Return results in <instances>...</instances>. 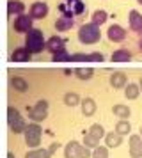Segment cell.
<instances>
[{
    "instance_id": "38",
    "label": "cell",
    "mask_w": 142,
    "mask_h": 158,
    "mask_svg": "<svg viewBox=\"0 0 142 158\" xmlns=\"http://www.w3.org/2000/svg\"><path fill=\"white\" fill-rule=\"evenodd\" d=\"M139 85H140V91H142V78H140V82H139Z\"/></svg>"
},
{
    "instance_id": "32",
    "label": "cell",
    "mask_w": 142,
    "mask_h": 158,
    "mask_svg": "<svg viewBox=\"0 0 142 158\" xmlns=\"http://www.w3.org/2000/svg\"><path fill=\"white\" fill-rule=\"evenodd\" d=\"M52 59H53L55 62H66V60H69V59H71V55L66 52V48H62L61 52L53 53V57H52Z\"/></svg>"
},
{
    "instance_id": "34",
    "label": "cell",
    "mask_w": 142,
    "mask_h": 158,
    "mask_svg": "<svg viewBox=\"0 0 142 158\" xmlns=\"http://www.w3.org/2000/svg\"><path fill=\"white\" fill-rule=\"evenodd\" d=\"M71 62H89V53H73L69 59Z\"/></svg>"
},
{
    "instance_id": "11",
    "label": "cell",
    "mask_w": 142,
    "mask_h": 158,
    "mask_svg": "<svg viewBox=\"0 0 142 158\" xmlns=\"http://www.w3.org/2000/svg\"><path fill=\"white\" fill-rule=\"evenodd\" d=\"M106 37L110 39V41H114V43H119V41H123L124 37H126V30L123 29L121 25H110L108 27V30H106Z\"/></svg>"
},
{
    "instance_id": "30",
    "label": "cell",
    "mask_w": 142,
    "mask_h": 158,
    "mask_svg": "<svg viewBox=\"0 0 142 158\" xmlns=\"http://www.w3.org/2000/svg\"><path fill=\"white\" fill-rule=\"evenodd\" d=\"M85 146V148H89V149H96L99 146V139H96V137H92L91 133H85L84 137V142H82Z\"/></svg>"
},
{
    "instance_id": "35",
    "label": "cell",
    "mask_w": 142,
    "mask_h": 158,
    "mask_svg": "<svg viewBox=\"0 0 142 158\" xmlns=\"http://www.w3.org/2000/svg\"><path fill=\"white\" fill-rule=\"evenodd\" d=\"M103 53H99V52H92L89 53V62H103Z\"/></svg>"
},
{
    "instance_id": "1",
    "label": "cell",
    "mask_w": 142,
    "mask_h": 158,
    "mask_svg": "<svg viewBox=\"0 0 142 158\" xmlns=\"http://www.w3.org/2000/svg\"><path fill=\"white\" fill-rule=\"evenodd\" d=\"M99 39H101V30H99V25H96V23H84L78 30V41L82 44H94Z\"/></svg>"
},
{
    "instance_id": "12",
    "label": "cell",
    "mask_w": 142,
    "mask_h": 158,
    "mask_svg": "<svg viewBox=\"0 0 142 158\" xmlns=\"http://www.w3.org/2000/svg\"><path fill=\"white\" fill-rule=\"evenodd\" d=\"M64 43H66V39L64 37H61V36H52L46 41V50L53 55V53H57V52H61L64 48Z\"/></svg>"
},
{
    "instance_id": "40",
    "label": "cell",
    "mask_w": 142,
    "mask_h": 158,
    "mask_svg": "<svg viewBox=\"0 0 142 158\" xmlns=\"http://www.w3.org/2000/svg\"><path fill=\"white\" fill-rule=\"evenodd\" d=\"M140 137H142V126H140Z\"/></svg>"
},
{
    "instance_id": "15",
    "label": "cell",
    "mask_w": 142,
    "mask_h": 158,
    "mask_svg": "<svg viewBox=\"0 0 142 158\" xmlns=\"http://www.w3.org/2000/svg\"><path fill=\"white\" fill-rule=\"evenodd\" d=\"M126 82H128V78L123 71H115L110 75V85L114 89H124L126 87Z\"/></svg>"
},
{
    "instance_id": "29",
    "label": "cell",
    "mask_w": 142,
    "mask_h": 158,
    "mask_svg": "<svg viewBox=\"0 0 142 158\" xmlns=\"http://www.w3.org/2000/svg\"><path fill=\"white\" fill-rule=\"evenodd\" d=\"M9 126H11V131H14V133H23V131L27 130V123H25L23 117H20V119H16V121H14L13 124H9Z\"/></svg>"
},
{
    "instance_id": "14",
    "label": "cell",
    "mask_w": 142,
    "mask_h": 158,
    "mask_svg": "<svg viewBox=\"0 0 142 158\" xmlns=\"http://www.w3.org/2000/svg\"><path fill=\"white\" fill-rule=\"evenodd\" d=\"M30 57H32V52L28 50L27 46H23V48H16L13 52L11 60H14V62H27V60H30Z\"/></svg>"
},
{
    "instance_id": "17",
    "label": "cell",
    "mask_w": 142,
    "mask_h": 158,
    "mask_svg": "<svg viewBox=\"0 0 142 158\" xmlns=\"http://www.w3.org/2000/svg\"><path fill=\"white\" fill-rule=\"evenodd\" d=\"M105 144L108 149L110 148H119L121 144H123V135H119L117 131H108L105 135Z\"/></svg>"
},
{
    "instance_id": "23",
    "label": "cell",
    "mask_w": 142,
    "mask_h": 158,
    "mask_svg": "<svg viewBox=\"0 0 142 158\" xmlns=\"http://www.w3.org/2000/svg\"><path fill=\"white\" fill-rule=\"evenodd\" d=\"M73 75L78 80H91L92 75H94V69H91V68H75L73 69Z\"/></svg>"
},
{
    "instance_id": "27",
    "label": "cell",
    "mask_w": 142,
    "mask_h": 158,
    "mask_svg": "<svg viewBox=\"0 0 142 158\" xmlns=\"http://www.w3.org/2000/svg\"><path fill=\"white\" fill-rule=\"evenodd\" d=\"M106 18H108V15H106L103 9H96L94 13H92V23H96V25H103V23L106 22Z\"/></svg>"
},
{
    "instance_id": "37",
    "label": "cell",
    "mask_w": 142,
    "mask_h": 158,
    "mask_svg": "<svg viewBox=\"0 0 142 158\" xmlns=\"http://www.w3.org/2000/svg\"><path fill=\"white\" fill-rule=\"evenodd\" d=\"M139 46H140V52H142V39L139 41Z\"/></svg>"
},
{
    "instance_id": "13",
    "label": "cell",
    "mask_w": 142,
    "mask_h": 158,
    "mask_svg": "<svg viewBox=\"0 0 142 158\" xmlns=\"http://www.w3.org/2000/svg\"><path fill=\"white\" fill-rule=\"evenodd\" d=\"M128 22H130V29L135 32H142V15L137 9H132L128 15Z\"/></svg>"
},
{
    "instance_id": "25",
    "label": "cell",
    "mask_w": 142,
    "mask_h": 158,
    "mask_svg": "<svg viewBox=\"0 0 142 158\" xmlns=\"http://www.w3.org/2000/svg\"><path fill=\"white\" fill-rule=\"evenodd\" d=\"M62 101L68 105V107H77V105L82 103L80 96H78L77 93H66V94H64V98H62Z\"/></svg>"
},
{
    "instance_id": "2",
    "label": "cell",
    "mask_w": 142,
    "mask_h": 158,
    "mask_svg": "<svg viewBox=\"0 0 142 158\" xmlns=\"http://www.w3.org/2000/svg\"><path fill=\"white\" fill-rule=\"evenodd\" d=\"M25 46L32 53H41L44 48H46V43H44V36L39 29H32L27 32L25 36Z\"/></svg>"
},
{
    "instance_id": "5",
    "label": "cell",
    "mask_w": 142,
    "mask_h": 158,
    "mask_svg": "<svg viewBox=\"0 0 142 158\" xmlns=\"http://www.w3.org/2000/svg\"><path fill=\"white\" fill-rule=\"evenodd\" d=\"M59 11L62 13V16L73 18V16L85 13V2L84 0H66V2H62L59 6Z\"/></svg>"
},
{
    "instance_id": "20",
    "label": "cell",
    "mask_w": 142,
    "mask_h": 158,
    "mask_svg": "<svg viewBox=\"0 0 142 158\" xmlns=\"http://www.w3.org/2000/svg\"><path fill=\"white\" fill-rule=\"evenodd\" d=\"M9 84L13 87L14 91H18V93H25L28 89V84L25 78H21V77H13V78L9 80Z\"/></svg>"
},
{
    "instance_id": "18",
    "label": "cell",
    "mask_w": 142,
    "mask_h": 158,
    "mask_svg": "<svg viewBox=\"0 0 142 158\" xmlns=\"http://www.w3.org/2000/svg\"><path fill=\"white\" fill-rule=\"evenodd\" d=\"M73 25H75V20L73 18H68V16H59L55 22V29L59 32H66V30L73 29Z\"/></svg>"
},
{
    "instance_id": "6",
    "label": "cell",
    "mask_w": 142,
    "mask_h": 158,
    "mask_svg": "<svg viewBox=\"0 0 142 158\" xmlns=\"http://www.w3.org/2000/svg\"><path fill=\"white\" fill-rule=\"evenodd\" d=\"M28 114H30V119H32L34 123L44 121L46 115H48V101L46 100H39L32 108L28 107Z\"/></svg>"
},
{
    "instance_id": "36",
    "label": "cell",
    "mask_w": 142,
    "mask_h": 158,
    "mask_svg": "<svg viewBox=\"0 0 142 158\" xmlns=\"http://www.w3.org/2000/svg\"><path fill=\"white\" fill-rule=\"evenodd\" d=\"M7 158H14V155H13V153H11V151L7 153Z\"/></svg>"
},
{
    "instance_id": "7",
    "label": "cell",
    "mask_w": 142,
    "mask_h": 158,
    "mask_svg": "<svg viewBox=\"0 0 142 158\" xmlns=\"http://www.w3.org/2000/svg\"><path fill=\"white\" fill-rule=\"evenodd\" d=\"M32 23H34V18L32 15H18L16 20H14V30L20 32V34H27L28 30H32Z\"/></svg>"
},
{
    "instance_id": "39",
    "label": "cell",
    "mask_w": 142,
    "mask_h": 158,
    "mask_svg": "<svg viewBox=\"0 0 142 158\" xmlns=\"http://www.w3.org/2000/svg\"><path fill=\"white\" fill-rule=\"evenodd\" d=\"M137 4H140V6H142V0H137Z\"/></svg>"
},
{
    "instance_id": "31",
    "label": "cell",
    "mask_w": 142,
    "mask_h": 158,
    "mask_svg": "<svg viewBox=\"0 0 142 158\" xmlns=\"http://www.w3.org/2000/svg\"><path fill=\"white\" fill-rule=\"evenodd\" d=\"M92 158H108V148L98 146L96 149H92Z\"/></svg>"
},
{
    "instance_id": "9",
    "label": "cell",
    "mask_w": 142,
    "mask_h": 158,
    "mask_svg": "<svg viewBox=\"0 0 142 158\" xmlns=\"http://www.w3.org/2000/svg\"><path fill=\"white\" fill-rule=\"evenodd\" d=\"M130 156L132 158H142V137L130 135Z\"/></svg>"
},
{
    "instance_id": "19",
    "label": "cell",
    "mask_w": 142,
    "mask_h": 158,
    "mask_svg": "<svg viewBox=\"0 0 142 158\" xmlns=\"http://www.w3.org/2000/svg\"><path fill=\"white\" fill-rule=\"evenodd\" d=\"M80 107H82V114L87 115V117H91L96 112V101L92 100V98H84L82 103H80Z\"/></svg>"
},
{
    "instance_id": "10",
    "label": "cell",
    "mask_w": 142,
    "mask_h": 158,
    "mask_svg": "<svg viewBox=\"0 0 142 158\" xmlns=\"http://www.w3.org/2000/svg\"><path fill=\"white\" fill-rule=\"evenodd\" d=\"M48 4L46 2H43V0H39V2H34L32 4V7H30V15H32V18L34 20H41V18H44V16L48 15Z\"/></svg>"
},
{
    "instance_id": "26",
    "label": "cell",
    "mask_w": 142,
    "mask_h": 158,
    "mask_svg": "<svg viewBox=\"0 0 142 158\" xmlns=\"http://www.w3.org/2000/svg\"><path fill=\"white\" fill-rule=\"evenodd\" d=\"M87 133H91L92 137H96V139H99V140H101V139H103V137L106 135L105 128H103V126H101L99 123H94L91 128H89V131H87Z\"/></svg>"
},
{
    "instance_id": "22",
    "label": "cell",
    "mask_w": 142,
    "mask_h": 158,
    "mask_svg": "<svg viewBox=\"0 0 142 158\" xmlns=\"http://www.w3.org/2000/svg\"><path fill=\"white\" fill-rule=\"evenodd\" d=\"M139 94H140V85L139 84H126V87H124L126 100H137Z\"/></svg>"
},
{
    "instance_id": "8",
    "label": "cell",
    "mask_w": 142,
    "mask_h": 158,
    "mask_svg": "<svg viewBox=\"0 0 142 158\" xmlns=\"http://www.w3.org/2000/svg\"><path fill=\"white\" fill-rule=\"evenodd\" d=\"M59 149V142H53L50 144L48 148H36V149H30L25 155V158H52V155Z\"/></svg>"
},
{
    "instance_id": "24",
    "label": "cell",
    "mask_w": 142,
    "mask_h": 158,
    "mask_svg": "<svg viewBox=\"0 0 142 158\" xmlns=\"http://www.w3.org/2000/svg\"><path fill=\"white\" fill-rule=\"evenodd\" d=\"M112 112H114V115H117L119 119H128V117L132 115V110H130V107H126V105H114Z\"/></svg>"
},
{
    "instance_id": "4",
    "label": "cell",
    "mask_w": 142,
    "mask_h": 158,
    "mask_svg": "<svg viewBox=\"0 0 142 158\" xmlns=\"http://www.w3.org/2000/svg\"><path fill=\"white\" fill-rule=\"evenodd\" d=\"M23 137H25V144H27L28 148H39V144H41V137H43V130L39 126V123H30L27 124V130L23 131Z\"/></svg>"
},
{
    "instance_id": "16",
    "label": "cell",
    "mask_w": 142,
    "mask_h": 158,
    "mask_svg": "<svg viewBox=\"0 0 142 158\" xmlns=\"http://www.w3.org/2000/svg\"><path fill=\"white\" fill-rule=\"evenodd\" d=\"M25 11V4L20 2V0H9L7 2V15L9 16H18V15H23Z\"/></svg>"
},
{
    "instance_id": "28",
    "label": "cell",
    "mask_w": 142,
    "mask_h": 158,
    "mask_svg": "<svg viewBox=\"0 0 142 158\" xmlns=\"http://www.w3.org/2000/svg\"><path fill=\"white\" fill-rule=\"evenodd\" d=\"M130 130H132V126H130V123H128L126 119H121V121H117V124H115V131H117L119 135H130Z\"/></svg>"
},
{
    "instance_id": "33",
    "label": "cell",
    "mask_w": 142,
    "mask_h": 158,
    "mask_svg": "<svg viewBox=\"0 0 142 158\" xmlns=\"http://www.w3.org/2000/svg\"><path fill=\"white\" fill-rule=\"evenodd\" d=\"M21 115H20V112L16 110L14 107H9L7 108V124H13L16 119H20Z\"/></svg>"
},
{
    "instance_id": "21",
    "label": "cell",
    "mask_w": 142,
    "mask_h": 158,
    "mask_svg": "<svg viewBox=\"0 0 142 158\" xmlns=\"http://www.w3.org/2000/svg\"><path fill=\"white\" fill-rule=\"evenodd\" d=\"M132 59V52L126 50V48H119L112 53V60L114 62H128Z\"/></svg>"
},
{
    "instance_id": "3",
    "label": "cell",
    "mask_w": 142,
    "mask_h": 158,
    "mask_svg": "<svg viewBox=\"0 0 142 158\" xmlns=\"http://www.w3.org/2000/svg\"><path fill=\"white\" fill-rule=\"evenodd\" d=\"M64 158H92V153L77 140H69L64 146Z\"/></svg>"
}]
</instances>
